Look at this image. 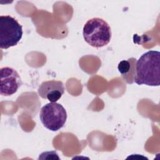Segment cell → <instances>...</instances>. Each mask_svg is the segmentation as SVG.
I'll return each instance as SVG.
<instances>
[{
  "mask_svg": "<svg viewBox=\"0 0 160 160\" xmlns=\"http://www.w3.org/2000/svg\"><path fill=\"white\" fill-rule=\"evenodd\" d=\"M85 41L90 46L99 48L107 45L111 39V30L108 23L102 18L89 19L82 29Z\"/></svg>",
  "mask_w": 160,
  "mask_h": 160,
  "instance_id": "2",
  "label": "cell"
},
{
  "mask_svg": "<svg viewBox=\"0 0 160 160\" xmlns=\"http://www.w3.org/2000/svg\"><path fill=\"white\" fill-rule=\"evenodd\" d=\"M64 84L61 81L50 80L42 82L38 89V94L51 102L58 101L64 92Z\"/></svg>",
  "mask_w": 160,
  "mask_h": 160,
  "instance_id": "6",
  "label": "cell"
},
{
  "mask_svg": "<svg viewBox=\"0 0 160 160\" xmlns=\"http://www.w3.org/2000/svg\"><path fill=\"white\" fill-rule=\"evenodd\" d=\"M22 27L9 15L0 16V48L6 49L15 46L22 37Z\"/></svg>",
  "mask_w": 160,
  "mask_h": 160,
  "instance_id": "3",
  "label": "cell"
},
{
  "mask_svg": "<svg viewBox=\"0 0 160 160\" xmlns=\"http://www.w3.org/2000/svg\"><path fill=\"white\" fill-rule=\"evenodd\" d=\"M134 81L138 85L159 86L160 84V52L151 50L137 60Z\"/></svg>",
  "mask_w": 160,
  "mask_h": 160,
  "instance_id": "1",
  "label": "cell"
},
{
  "mask_svg": "<svg viewBox=\"0 0 160 160\" xmlns=\"http://www.w3.org/2000/svg\"><path fill=\"white\" fill-rule=\"evenodd\" d=\"M0 94L9 96L16 93L22 84L21 77L13 68L4 67L0 69Z\"/></svg>",
  "mask_w": 160,
  "mask_h": 160,
  "instance_id": "5",
  "label": "cell"
},
{
  "mask_svg": "<svg viewBox=\"0 0 160 160\" xmlns=\"http://www.w3.org/2000/svg\"><path fill=\"white\" fill-rule=\"evenodd\" d=\"M39 118L46 128L51 131H57L64 126L67 112L61 104L51 102L41 108Z\"/></svg>",
  "mask_w": 160,
  "mask_h": 160,
  "instance_id": "4",
  "label": "cell"
},
{
  "mask_svg": "<svg viewBox=\"0 0 160 160\" xmlns=\"http://www.w3.org/2000/svg\"><path fill=\"white\" fill-rule=\"evenodd\" d=\"M118 69L119 72L122 76L127 75L131 69V64L129 61L122 60L118 64Z\"/></svg>",
  "mask_w": 160,
  "mask_h": 160,
  "instance_id": "7",
  "label": "cell"
}]
</instances>
